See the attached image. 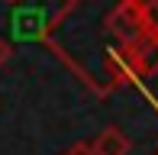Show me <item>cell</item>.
Returning a JSON list of instances; mask_svg holds the SVG:
<instances>
[{"instance_id": "1", "label": "cell", "mask_w": 158, "mask_h": 155, "mask_svg": "<svg viewBox=\"0 0 158 155\" xmlns=\"http://www.w3.org/2000/svg\"><path fill=\"white\" fill-rule=\"evenodd\" d=\"M142 3H145V0H119V3L113 6V13L103 19V26L113 36H119V42L135 39L139 36V19H142Z\"/></svg>"}, {"instance_id": "2", "label": "cell", "mask_w": 158, "mask_h": 155, "mask_svg": "<svg viewBox=\"0 0 158 155\" xmlns=\"http://www.w3.org/2000/svg\"><path fill=\"white\" fill-rule=\"evenodd\" d=\"M119 48H123L126 58L132 61L135 78H155L158 74V39L135 36L129 42H119Z\"/></svg>"}, {"instance_id": "9", "label": "cell", "mask_w": 158, "mask_h": 155, "mask_svg": "<svg viewBox=\"0 0 158 155\" xmlns=\"http://www.w3.org/2000/svg\"><path fill=\"white\" fill-rule=\"evenodd\" d=\"M6 3H16V0H6Z\"/></svg>"}, {"instance_id": "3", "label": "cell", "mask_w": 158, "mask_h": 155, "mask_svg": "<svg viewBox=\"0 0 158 155\" xmlns=\"http://www.w3.org/2000/svg\"><path fill=\"white\" fill-rule=\"evenodd\" d=\"M90 149H94V155H129L132 142H129V136L119 126H106V129H100L94 136Z\"/></svg>"}, {"instance_id": "5", "label": "cell", "mask_w": 158, "mask_h": 155, "mask_svg": "<svg viewBox=\"0 0 158 155\" xmlns=\"http://www.w3.org/2000/svg\"><path fill=\"white\" fill-rule=\"evenodd\" d=\"M139 36H145V39H158V0H145V3H142Z\"/></svg>"}, {"instance_id": "4", "label": "cell", "mask_w": 158, "mask_h": 155, "mask_svg": "<svg viewBox=\"0 0 158 155\" xmlns=\"http://www.w3.org/2000/svg\"><path fill=\"white\" fill-rule=\"evenodd\" d=\"M103 74L110 78V87L116 84H126V81H135V71H132V61L126 58L123 48H110L103 58Z\"/></svg>"}, {"instance_id": "8", "label": "cell", "mask_w": 158, "mask_h": 155, "mask_svg": "<svg viewBox=\"0 0 158 155\" xmlns=\"http://www.w3.org/2000/svg\"><path fill=\"white\" fill-rule=\"evenodd\" d=\"M74 3H77V0H68V6H64V13H68V10H71V6H74Z\"/></svg>"}, {"instance_id": "6", "label": "cell", "mask_w": 158, "mask_h": 155, "mask_svg": "<svg viewBox=\"0 0 158 155\" xmlns=\"http://www.w3.org/2000/svg\"><path fill=\"white\" fill-rule=\"evenodd\" d=\"M61 155H94V149H90V142H74V145H68Z\"/></svg>"}, {"instance_id": "7", "label": "cell", "mask_w": 158, "mask_h": 155, "mask_svg": "<svg viewBox=\"0 0 158 155\" xmlns=\"http://www.w3.org/2000/svg\"><path fill=\"white\" fill-rule=\"evenodd\" d=\"M10 55H13V48H10V42H6L3 36H0V68L10 61Z\"/></svg>"}]
</instances>
